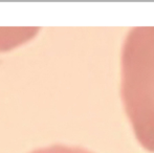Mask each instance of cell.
Segmentation results:
<instances>
[{"label":"cell","instance_id":"obj_1","mask_svg":"<svg viewBox=\"0 0 154 153\" xmlns=\"http://www.w3.org/2000/svg\"><path fill=\"white\" fill-rule=\"evenodd\" d=\"M121 92L136 139L154 153V26L133 27L124 41Z\"/></svg>","mask_w":154,"mask_h":153},{"label":"cell","instance_id":"obj_2","mask_svg":"<svg viewBox=\"0 0 154 153\" xmlns=\"http://www.w3.org/2000/svg\"><path fill=\"white\" fill-rule=\"evenodd\" d=\"M29 153H92L80 147H69L64 145H54L51 147L36 149Z\"/></svg>","mask_w":154,"mask_h":153}]
</instances>
